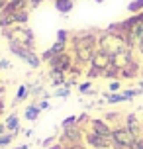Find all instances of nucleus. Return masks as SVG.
Listing matches in <instances>:
<instances>
[{
  "label": "nucleus",
  "instance_id": "1",
  "mask_svg": "<svg viewBox=\"0 0 143 149\" xmlns=\"http://www.w3.org/2000/svg\"><path fill=\"white\" fill-rule=\"evenodd\" d=\"M98 49L108 53V55H116L121 49H129V47L124 37L116 36V33H110L108 30H102V31H98Z\"/></svg>",
  "mask_w": 143,
  "mask_h": 149
},
{
  "label": "nucleus",
  "instance_id": "2",
  "mask_svg": "<svg viewBox=\"0 0 143 149\" xmlns=\"http://www.w3.org/2000/svg\"><path fill=\"white\" fill-rule=\"evenodd\" d=\"M2 36L6 37L8 41H18L22 45H28L30 49H35V36L30 28L26 26H12V28H4Z\"/></svg>",
  "mask_w": 143,
  "mask_h": 149
},
{
  "label": "nucleus",
  "instance_id": "3",
  "mask_svg": "<svg viewBox=\"0 0 143 149\" xmlns=\"http://www.w3.org/2000/svg\"><path fill=\"white\" fill-rule=\"evenodd\" d=\"M8 49H10V53H14L18 59L26 61L31 69H39L41 63H43L41 57L35 53V49H30L28 45H22V43H18V41H8Z\"/></svg>",
  "mask_w": 143,
  "mask_h": 149
},
{
  "label": "nucleus",
  "instance_id": "4",
  "mask_svg": "<svg viewBox=\"0 0 143 149\" xmlns=\"http://www.w3.org/2000/svg\"><path fill=\"white\" fill-rule=\"evenodd\" d=\"M47 65H49V69H57V71H63V73L69 74L71 67L75 65V55L71 53V49H67V51H63V53L53 55V59Z\"/></svg>",
  "mask_w": 143,
  "mask_h": 149
},
{
  "label": "nucleus",
  "instance_id": "5",
  "mask_svg": "<svg viewBox=\"0 0 143 149\" xmlns=\"http://www.w3.org/2000/svg\"><path fill=\"white\" fill-rule=\"evenodd\" d=\"M84 145L90 147V149H112V139L102 137V135L86 130V132H84Z\"/></svg>",
  "mask_w": 143,
  "mask_h": 149
},
{
  "label": "nucleus",
  "instance_id": "6",
  "mask_svg": "<svg viewBox=\"0 0 143 149\" xmlns=\"http://www.w3.org/2000/svg\"><path fill=\"white\" fill-rule=\"evenodd\" d=\"M124 126L128 127V132L131 134L133 139H141L143 137V120L137 116V114H128L126 120H124Z\"/></svg>",
  "mask_w": 143,
  "mask_h": 149
},
{
  "label": "nucleus",
  "instance_id": "7",
  "mask_svg": "<svg viewBox=\"0 0 143 149\" xmlns=\"http://www.w3.org/2000/svg\"><path fill=\"white\" fill-rule=\"evenodd\" d=\"M86 130H90V132H94V134H98V135H102V137L112 139V126H110L104 118H90V122H88Z\"/></svg>",
  "mask_w": 143,
  "mask_h": 149
},
{
  "label": "nucleus",
  "instance_id": "8",
  "mask_svg": "<svg viewBox=\"0 0 143 149\" xmlns=\"http://www.w3.org/2000/svg\"><path fill=\"white\" fill-rule=\"evenodd\" d=\"M133 59H135V57H133V49H121L120 53L112 55V65L116 69H120V71H121V69L128 67Z\"/></svg>",
  "mask_w": 143,
  "mask_h": 149
},
{
  "label": "nucleus",
  "instance_id": "9",
  "mask_svg": "<svg viewBox=\"0 0 143 149\" xmlns=\"http://www.w3.org/2000/svg\"><path fill=\"white\" fill-rule=\"evenodd\" d=\"M112 65V55H108V53L100 51V49H96V53L92 55V61H90V67L98 69L100 73L104 71V69H108Z\"/></svg>",
  "mask_w": 143,
  "mask_h": 149
},
{
  "label": "nucleus",
  "instance_id": "10",
  "mask_svg": "<svg viewBox=\"0 0 143 149\" xmlns=\"http://www.w3.org/2000/svg\"><path fill=\"white\" fill-rule=\"evenodd\" d=\"M141 73V65L137 63V59H133L126 69L120 71V81H129V79H137Z\"/></svg>",
  "mask_w": 143,
  "mask_h": 149
},
{
  "label": "nucleus",
  "instance_id": "11",
  "mask_svg": "<svg viewBox=\"0 0 143 149\" xmlns=\"http://www.w3.org/2000/svg\"><path fill=\"white\" fill-rule=\"evenodd\" d=\"M49 79H51L53 86H65L67 84V73L63 71H57V69H49Z\"/></svg>",
  "mask_w": 143,
  "mask_h": 149
},
{
  "label": "nucleus",
  "instance_id": "12",
  "mask_svg": "<svg viewBox=\"0 0 143 149\" xmlns=\"http://www.w3.org/2000/svg\"><path fill=\"white\" fill-rule=\"evenodd\" d=\"M4 124H6V130L8 134H18L20 132V118H18V114H8L6 120H4Z\"/></svg>",
  "mask_w": 143,
  "mask_h": 149
},
{
  "label": "nucleus",
  "instance_id": "13",
  "mask_svg": "<svg viewBox=\"0 0 143 149\" xmlns=\"http://www.w3.org/2000/svg\"><path fill=\"white\" fill-rule=\"evenodd\" d=\"M39 114H41V108L37 106V102H30V106H26V110H24V118L28 122H35Z\"/></svg>",
  "mask_w": 143,
  "mask_h": 149
},
{
  "label": "nucleus",
  "instance_id": "14",
  "mask_svg": "<svg viewBox=\"0 0 143 149\" xmlns=\"http://www.w3.org/2000/svg\"><path fill=\"white\" fill-rule=\"evenodd\" d=\"M55 10L59 14H69L73 8H75V0H55Z\"/></svg>",
  "mask_w": 143,
  "mask_h": 149
},
{
  "label": "nucleus",
  "instance_id": "15",
  "mask_svg": "<svg viewBox=\"0 0 143 149\" xmlns=\"http://www.w3.org/2000/svg\"><path fill=\"white\" fill-rule=\"evenodd\" d=\"M28 20H30V12H28V8H26V10H18V12L12 14V22H14V26H26Z\"/></svg>",
  "mask_w": 143,
  "mask_h": 149
},
{
  "label": "nucleus",
  "instance_id": "16",
  "mask_svg": "<svg viewBox=\"0 0 143 149\" xmlns=\"http://www.w3.org/2000/svg\"><path fill=\"white\" fill-rule=\"evenodd\" d=\"M30 90H31V84H20V88H18V92H16V96H14V104L24 102L26 98L30 96Z\"/></svg>",
  "mask_w": 143,
  "mask_h": 149
},
{
  "label": "nucleus",
  "instance_id": "17",
  "mask_svg": "<svg viewBox=\"0 0 143 149\" xmlns=\"http://www.w3.org/2000/svg\"><path fill=\"white\" fill-rule=\"evenodd\" d=\"M102 79H110V81L120 79V69H116L114 65H110L108 69H104V71H102Z\"/></svg>",
  "mask_w": 143,
  "mask_h": 149
},
{
  "label": "nucleus",
  "instance_id": "18",
  "mask_svg": "<svg viewBox=\"0 0 143 149\" xmlns=\"http://www.w3.org/2000/svg\"><path fill=\"white\" fill-rule=\"evenodd\" d=\"M128 12L129 14H139V12H143V0H131L128 4Z\"/></svg>",
  "mask_w": 143,
  "mask_h": 149
},
{
  "label": "nucleus",
  "instance_id": "19",
  "mask_svg": "<svg viewBox=\"0 0 143 149\" xmlns=\"http://www.w3.org/2000/svg\"><path fill=\"white\" fill-rule=\"evenodd\" d=\"M78 92L81 94H94L96 90H94V86H92V81H84L78 84Z\"/></svg>",
  "mask_w": 143,
  "mask_h": 149
},
{
  "label": "nucleus",
  "instance_id": "20",
  "mask_svg": "<svg viewBox=\"0 0 143 149\" xmlns=\"http://www.w3.org/2000/svg\"><path fill=\"white\" fill-rule=\"evenodd\" d=\"M78 124V116H69V118H65L63 122H61V130H67V127H73Z\"/></svg>",
  "mask_w": 143,
  "mask_h": 149
},
{
  "label": "nucleus",
  "instance_id": "21",
  "mask_svg": "<svg viewBox=\"0 0 143 149\" xmlns=\"http://www.w3.org/2000/svg\"><path fill=\"white\" fill-rule=\"evenodd\" d=\"M69 49V43H63V41H55V43L51 45V51L53 55H57V53H63Z\"/></svg>",
  "mask_w": 143,
  "mask_h": 149
},
{
  "label": "nucleus",
  "instance_id": "22",
  "mask_svg": "<svg viewBox=\"0 0 143 149\" xmlns=\"http://www.w3.org/2000/svg\"><path fill=\"white\" fill-rule=\"evenodd\" d=\"M14 137H16V134H4V135H0V147H8L10 143L14 141Z\"/></svg>",
  "mask_w": 143,
  "mask_h": 149
},
{
  "label": "nucleus",
  "instance_id": "23",
  "mask_svg": "<svg viewBox=\"0 0 143 149\" xmlns=\"http://www.w3.org/2000/svg\"><path fill=\"white\" fill-rule=\"evenodd\" d=\"M86 79H88V81H92V79H100V77H102V73H100V71H98V69H94V67H90V65H88V69H86Z\"/></svg>",
  "mask_w": 143,
  "mask_h": 149
},
{
  "label": "nucleus",
  "instance_id": "24",
  "mask_svg": "<svg viewBox=\"0 0 143 149\" xmlns=\"http://www.w3.org/2000/svg\"><path fill=\"white\" fill-rule=\"evenodd\" d=\"M69 94H71V88L69 86H59V88L53 92V96H57V98H69Z\"/></svg>",
  "mask_w": 143,
  "mask_h": 149
},
{
  "label": "nucleus",
  "instance_id": "25",
  "mask_svg": "<svg viewBox=\"0 0 143 149\" xmlns=\"http://www.w3.org/2000/svg\"><path fill=\"white\" fill-rule=\"evenodd\" d=\"M120 90H121V81L120 79L108 82V92H120Z\"/></svg>",
  "mask_w": 143,
  "mask_h": 149
},
{
  "label": "nucleus",
  "instance_id": "26",
  "mask_svg": "<svg viewBox=\"0 0 143 149\" xmlns=\"http://www.w3.org/2000/svg\"><path fill=\"white\" fill-rule=\"evenodd\" d=\"M57 41L69 43V41H71V33H69V30H59L57 31Z\"/></svg>",
  "mask_w": 143,
  "mask_h": 149
},
{
  "label": "nucleus",
  "instance_id": "27",
  "mask_svg": "<svg viewBox=\"0 0 143 149\" xmlns=\"http://www.w3.org/2000/svg\"><path fill=\"white\" fill-rule=\"evenodd\" d=\"M129 149H143V137L141 139H133L131 145H129Z\"/></svg>",
  "mask_w": 143,
  "mask_h": 149
},
{
  "label": "nucleus",
  "instance_id": "28",
  "mask_svg": "<svg viewBox=\"0 0 143 149\" xmlns=\"http://www.w3.org/2000/svg\"><path fill=\"white\" fill-rule=\"evenodd\" d=\"M53 141H57V137H55V135H51V137L43 139V141H41V145H43V147H51V145H53Z\"/></svg>",
  "mask_w": 143,
  "mask_h": 149
},
{
  "label": "nucleus",
  "instance_id": "29",
  "mask_svg": "<svg viewBox=\"0 0 143 149\" xmlns=\"http://www.w3.org/2000/svg\"><path fill=\"white\" fill-rule=\"evenodd\" d=\"M37 106L41 108V110H49V106H51V104H49V100H45V98H41V100L37 102Z\"/></svg>",
  "mask_w": 143,
  "mask_h": 149
},
{
  "label": "nucleus",
  "instance_id": "30",
  "mask_svg": "<svg viewBox=\"0 0 143 149\" xmlns=\"http://www.w3.org/2000/svg\"><path fill=\"white\" fill-rule=\"evenodd\" d=\"M10 67H12V65H10L8 59H0V69H2V71H4V69H10Z\"/></svg>",
  "mask_w": 143,
  "mask_h": 149
},
{
  "label": "nucleus",
  "instance_id": "31",
  "mask_svg": "<svg viewBox=\"0 0 143 149\" xmlns=\"http://www.w3.org/2000/svg\"><path fill=\"white\" fill-rule=\"evenodd\" d=\"M28 2H30V8H37V6H41L43 0H28Z\"/></svg>",
  "mask_w": 143,
  "mask_h": 149
},
{
  "label": "nucleus",
  "instance_id": "32",
  "mask_svg": "<svg viewBox=\"0 0 143 149\" xmlns=\"http://www.w3.org/2000/svg\"><path fill=\"white\" fill-rule=\"evenodd\" d=\"M30 147V145H28V143H24V145H18V147H14V149H28Z\"/></svg>",
  "mask_w": 143,
  "mask_h": 149
},
{
  "label": "nucleus",
  "instance_id": "33",
  "mask_svg": "<svg viewBox=\"0 0 143 149\" xmlns=\"http://www.w3.org/2000/svg\"><path fill=\"white\" fill-rule=\"evenodd\" d=\"M137 49H139V53H141V57H143V43H141V45H137Z\"/></svg>",
  "mask_w": 143,
  "mask_h": 149
},
{
  "label": "nucleus",
  "instance_id": "34",
  "mask_svg": "<svg viewBox=\"0 0 143 149\" xmlns=\"http://www.w3.org/2000/svg\"><path fill=\"white\" fill-rule=\"evenodd\" d=\"M137 88H141V90H143V81H139V86H137Z\"/></svg>",
  "mask_w": 143,
  "mask_h": 149
},
{
  "label": "nucleus",
  "instance_id": "35",
  "mask_svg": "<svg viewBox=\"0 0 143 149\" xmlns=\"http://www.w3.org/2000/svg\"><path fill=\"white\" fill-rule=\"evenodd\" d=\"M94 2H98V4H102V2H104V0H94Z\"/></svg>",
  "mask_w": 143,
  "mask_h": 149
},
{
  "label": "nucleus",
  "instance_id": "36",
  "mask_svg": "<svg viewBox=\"0 0 143 149\" xmlns=\"http://www.w3.org/2000/svg\"><path fill=\"white\" fill-rule=\"evenodd\" d=\"M51 2H55V0H51Z\"/></svg>",
  "mask_w": 143,
  "mask_h": 149
},
{
  "label": "nucleus",
  "instance_id": "37",
  "mask_svg": "<svg viewBox=\"0 0 143 149\" xmlns=\"http://www.w3.org/2000/svg\"><path fill=\"white\" fill-rule=\"evenodd\" d=\"M0 71H2V69H0Z\"/></svg>",
  "mask_w": 143,
  "mask_h": 149
}]
</instances>
